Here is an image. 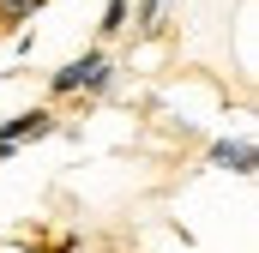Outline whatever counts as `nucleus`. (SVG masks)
I'll list each match as a JSON object with an SVG mask.
<instances>
[{
    "label": "nucleus",
    "mask_w": 259,
    "mask_h": 253,
    "mask_svg": "<svg viewBox=\"0 0 259 253\" xmlns=\"http://www.w3.org/2000/svg\"><path fill=\"white\" fill-rule=\"evenodd\" d=\"M109 85V61L91 49V55H78V61H66L55 72V97H72V91H103Z\"/></svg>",
    "instance_id": "f257e3e1"
},
{
    "label": "nucleus",
    "mask_w": 259,
    "mask_h": 253,
    "mask_svg": "<svg viewBox=\"0 0 259 253\" xmlns=\"http://www.w3.org/2000/svg\"><path fill=\"white\" fill-rule=\"evenodd\" d=\"M55 133V115L49 109H30V115H12L0 126V145H30V139H49Z\"/></svg>",
    "instance_id": "f03ea898"
},
{
    "label": "nucleus",
    "mask_w": 259,
    "mask_h": 253,
    "mask_svg": "<svg viewBox=\"0 0 259 253\" xmlns=\"http://www.w3.org/2000/svg\"><path fill=\"white\" fill-rule=\"evenodd\" d=\"M211 163H217V169H235V175H253V145H247V139H217V145H211Z\"/></svg>",
    "instance_id": "7ed1b4c3"
},
{
    "label": "nucleus",
    "mask_w": 259,
    "mask_h": 253,
    "mask_svg": "<svg viewBox=\"0 0 259 253\" xmlns=\"http://www.w3.org/2000/svg\"><path fill=\"white\" fill-rule=\"evenodd\" d=\"M103 30H127V0H109L103 6Z\"/></svg>",
    "instance_id": "20e7f679"
},
{
    "label": "nucleus",
    "mask_w": 259,
    "mask_h": 253,
    "mask_svg": "<svg viewBox=\"0 0 259 253\" xmlns=\"http://www.w3.org/2000/svg\"><path fill=\"white\" fill-rule=\"evenodd\" d=\"M157 12H163V0H145V6H139V24L151 30V24H157Z\"/></svg>",
    "instance_id": "39448f33"
},
{
    "label": "nucleus",
    "mask_w": 259,
    "mask_h": 253,
    "mask_svg": "<svg viewBox=\"0 0 259 253\" xmlns=\"http://www.w3.org/2000/svg\"><path fill=\"white\" fill-rule=\"evenodd\" d=\"M12 157H18V145H0V163H12Z\"/></svg>",
    "instance_id": "423d86ee"
}]
</instances>
